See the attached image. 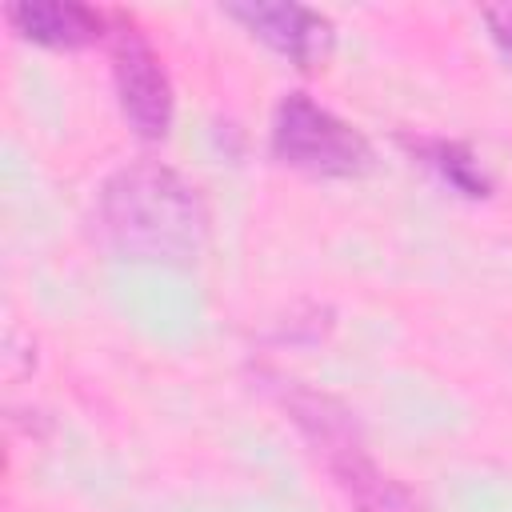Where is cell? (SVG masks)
Returning <instances> with one entry per match:
<instances>
[{"label":"cell","mask_w":512,"mask_h":512,"mask_svg":"<svg viewBox=\"0 0 512 512\" xmlns=\"http://www.w3.org/2000/svg\"><path fill=\"white\" fill-rule=\"evenodd\" d=\"M100 228L124 260L192 264L208 240V212L176 168L140 160L100 188Z\"/></svg>","instance_id":"6da1fadb"},{"label":"cell","mask_w":512,"mask_h":512,"mask_svg":"<svg viewBox=\"0 0 512 512\" xmlns=\"http://www.w3.org/2000/svg\"><path fill=\"white\" fill-rule=\"evenodd\" d=\"M284 408L320 452L328 476L336 480L352 512H420L412 492L372 464V456L356 436L352 416L336 400L308 388H284Z\"/></svg>","instance_id":"7a4b0ae2"},{"label":"cell","mask_w":512,"mask_h":512,"mask_svg":"<svg viewBox=\"0 0 512 512\" xmlns=\"http://www.w3.org/2000/svg\"><path fill=\"white\" fill-rule=\"evenodd\" d=\"M272 152L308 176H360L372 164L368 140L304 92H288L272 116Z\"/></svg>","instance_id":"3957f363"},{"label":"cell","mask_w":512,"mask_h":512,"mask_svg":"<svg viewBox=\"0 0 512 512\" xmlns=\"http://www.w3.org/2000/svg\"><path fill=\"white\" fill-rule=\"evenodd\" d=\"M112 80L128 128L140 140H164L172 124V84L152 44L128 20H120L112 36Z\"/></svg>","instance_id":"277c9868"},{"label":"cell","mask_w":512,"mask_h":512,"mask_svg":"<svg viewBox=\"0 0 512 512\" xmlns=\"http://www.w3.org/2000/svg\"><path fill=\"white\" fill-rule=\"evenodd\" d=\"M228 16L240 20L252 36H260L272 52H280L284 60H292L296 68H312L316 60H324L328 44H332V24L304 4H264V0H248V4H228Z\"/></svg>","instance_id":"5b68a950"},{"label":"cell","mask_w":512,"mask_h":512,"mask_svg":"<svg viewBox=\"0 0 512 512\" xmlns=\"http://www.w3.org/2000/svg\"><path fill=\"white\" fill-rule=\"evenodd\" d=\"M12 28L44 48H84L104 36V16L92 12L88 4L72 0H28V4H8Z\"/></svg>","instance_id":"8992f818"},{"label":"cell","mask_w":512,"mask_h":512,"mask_svg":"<svg viewBox=\"0 0 512 512\" xmlns=\"http://www.w3.org/2000/svg\"><path fill=\"white\" fill-rule=\"evenodd\" d=\"M412 152H420V160L440 180H448L456 192H464V196H488V176L480 172L476 156L464 144H452V140H412Z\"/></svg>","instance_id":"52a82bcc"},{"label":"cell","mask_w":512,"mask_h":512,"mask_svg":"<svg viewBox=\"0 0 512 512\" xmlns=\"http://www.w3.org/2000/svg\"><path fill=\"white\" fill-rule=\"evenodd\" d=\"M488 28H492L496 44L512 52V4H504V8H488Z\"/></svg>","instance_id":"ba28073f"}]
</instances>
